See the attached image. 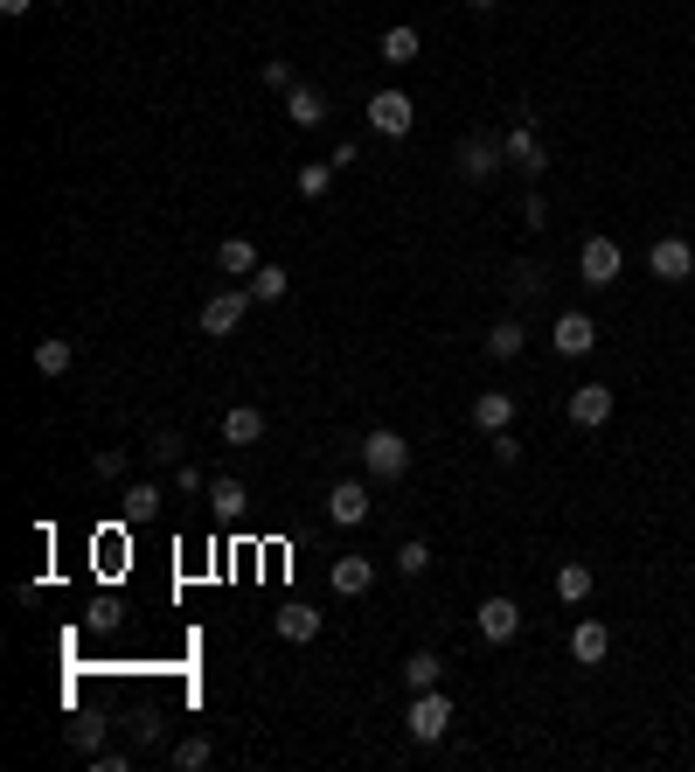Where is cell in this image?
<instances>
[{"mask_svg":"<svg viewBox=\"0 0 695 772\" xmlns=\"http://www.w3.org/2000/svg\"><path fill=\"white\" fill-rule=\"evenodd\" d=\"M362 474L369 480H403L410 474V439H403V431H390V425L369 431V439H362Z\"/></svg>","mask_w":695,"mask_h":772,"instance_id":"cell-1","label":"cell"},{"mask_svg":"<svg viewBox=\"0 0 695 772\" xmlns=\"http://www.w3.org/2000/svg\"><path fill=\"white\" fill-rule=\"evenodd\" d=\"M403 731L418 738V744H439L452 731V697L446 689H410V717H403Z\"/></svg>","mask_w":695,"mask_h":772,"instance_id":"cell-2","label":"cell"},{"mask_svg":"<svg viewBox=\"0 0 695 772\" xmlns=\"http://www.w3.org/2000/svg\"><path fill=\"white\" fill-rule=\"evenodd\" d=\"M251 293L244 286H223V293H209V299H202V334H209V342H229V334H237L244 327V314H251Z\"/></svg>","mask_w":695,"mask_h":772,"instance_id":"cell-3","label":"cell"},{"mask_svg":"<svg viewBox=\"0 0 695 772\" xmlns=\"http://www.w3.org/2000/svg\"><path fill=\"white\" fill-rule=\"evenodd\" d=\"M620 272H626V251L612 244V237H584V251H578V278L584 286H620Z\"/></svg>","mask_w":695,"mask_h":772,"instance_id":"cell-4","label":"cell"},{"mask_svg":"<svg viewBox=\"0 0 695 772\" xmlns=\"http://www.w3.org/2000/svg\"><path fill=\"white\" fill-rule=\"evenodd\" d=\"M647 272L661 278V286H682V278H695V244L688 237H654L647 244Z\"/></svg>","mask_w":695,"mask_h":772,"instance_id":"cell-5","label":"cell"},{"mask_svg":"<svg viewBox=\"0 0 695 772\" xmlns=\"http://www.w3.org/2000/svg\"><path fill=\"white\" fill-rule=\"evenodd\" d=\"M410 125H418V105H410V91H376V98H369V133L403 140Z\"/></svg>","mask_w":695,"mask_h":772,"instance_id":"cell-6","label":"cell"},{"mask_svg":"<svg viewBox=\"0 0 695 772\" xmlns=\"http://www.w3.org/2000/svg\"><path fill=\"white\" fill-rule=\"evenodd\" d=\"M501 161H508V146L494 133H467L459 140V174H467V182H494Z\"/></svg>","mask_w":695,"mask_h":772,"instance_id":"cell-7","label":"cell"},{"mask_svg":"<svg viewBox=\"0 0 695 772\" xmlns=\"http://www.w3.org/2000/svg\"><path fill=\"white\" fill-rule=\"evenodd\" d=\"M501 146H508V161L529 174V182H543V167H550V153H543V140H535V125L529 119H514L508 133H501Z\"/></svg>","mask_w":695,"mask_h":772,"instance_id":"cell-8","label":"cell"},{"mask_svg":"<svg viewBox=\"0 0 695 772\" xmlns=\"http://www.w3.org/2000/svg\"><path fill=\"white\" fill-rule=\"evenodd\" d=\"M514 633H522V606L501 599V591H494V599H480V640H487V648H508Z\"/></svg>","mask_w":695,"mask_h":772,"instance_id":"cell-9","label":"cell"},{"mask_svg":"<svg viewBox=\"0 0 695 772\" xmlns=\"http://www.w3.org/2000/svg\"><path fill=\"white\" fill-rule=\"evenodd\" d=\"M550 342H556V355H571V363H578V355H591V348H599V321H591V314H578V306H571V314H556Z\"/></svg>","mask_w":695,"mask_h":772,"instance_id":"cell-10","label":"cell"},{"mask_svg":"<svg viewBox=\"0 0 695 772\" xmlns=\"http://www.w3.org/2000/svg\"><path fill=\"white\" fill-rule=\"evenodd\" d=\"M612 404H620V397H612L605 383H578V390H571V404H563V410H571V425H578V431H599V425L612 418Z\"/></svg>","mask_w":695,"mask_h":772,"instance_id":"cell-11","label":"cell"},{"mask_svg":"<svg viewBox=\"0 0 695 772\" xmlns=\"http://www.w3.org/2000/svg\"><path fill=\"white\" fill-rule=\"evenodd\" d=\"M327 515H334L341 529L369 522V480H334V487H327Z\"/></svg>","mask_w":695,"mask_h":772,"instance_id":"cell-12","label":"cell"},{"mask_svg":"<svg viewBox=\"0 0 695 772\" xmlns=\"http://www.w3.org/2000/svg\"><path fill=\"white\" fill-rule=\"evenodd\" d=\"M605 654H612V627H605V620H578V627H571V661L599 668Z\"/></svg>","mask_w":695,"mask_h":772,"instance_id":"cell-13","label":"cell"},{"mask_svg":"<svg viewBox=\"0 0 695 772\" xmlns=\"http://www.w3.org/2000/svg\"><path fill=\"white\" fill-rule=\"evenodd\" d=\"M286 119L299 125V133L327 125V91H314V84H293V91H286Z\"/></svg>","mask_w":695,"mask_h":772,"instance_id":"cell-14","label":"cell"},{"mask_svg":"<svg viewBox=\"0 0 695 772\" xmlns=\"http://www.w3.org/2000/svg\"><path fill=\"white\" fill-rule=\"evenodd\" d=\"M473 425L487 431V439H494V431H508V425H514V397H508V390H480V397H473Z\"/></svg>","mask_w":695,"mask_h":772,"instance_id":"cell-15","label":"cell"},{"mask_svg":"<svg viewBox=\"0 0 695 772\" xmlns=\"http://www.w3.org/2000/svg\"><path fill=\"white\" fill-rule=\"evenodd\" d=\"M70 363H76L70 334H42V342H35V376H70Z\"/></svg>","mask_w":695,"mask_h":772,"instance_id":"cell-16","label":"cell"},{"mask_svg":"<svg viewBox=\"0 0 695 772\" xmlns=\"http://www.w3.org/2000/svg\"><path fill=\"white\" fill-rule=\"evenodd\" d=\"M522 348H529V327L514 321V314L487 327V355H494V363H514V355H522Z\"/></svg>","mask_w":695,"mask_h":772,"instance_id":"cell-17","label":"cell"},{"mask_svg":"<svg viewBox=\"0 0 695 772\" xmlns=\"http://www.w3.org/2000/svg\"><path fill=\"white\" fill-rule=\"evenodd\" d=\"M265 439V410H251V404H237L223 418V446H257Z\"/></svg>","mask_w":695,"mask_h":772,"instance_id":"cell-18","label":"cell"},{"mask_svg":"<svg viewBox=\"0 0 695 772\" xmlns=\"http://www.w3.org/2000/svg\"><path fill=\"white\" fill-rule=\"evenodd\" d=\"M369 585H376V563L369 557H341V563H334V591H341V599H362Z\"/></svg>","mask_w":695,"mask_h":772,"instance_id":"cell-19","label":"cell"},{"mask_svg":"<svg viewBox=\"0 0 695 772\" xmlns=\"http://www.w3.org/2000/svg\"><path fill=\"white\" fill-rule=\"evenodd\" d=\"M418 29H410V21H397V29H382V63L390 70H403V63H418Z\"/></svg>","mask_w":695,"mask_h":772,"instance_id":"cell-20","label":"cell"},{"mask_svg":"<svg viewBox=\"0 0 695 772\" xmlns=\"http://www.w3.org/2000/svg\"><path fill=\"white\" fill-rule=\"evenodd\" d=\"M278 640H293V648L320 640V612L314 606H286V612H278Z\"/></svg>","mask_w":695,"mask_h":772,"instance_id":"cell-21","label":"cell"},{"mask_svg":"<svg viewBox=\"0 0 695 772\" xmlns=\"http://www.w3.org/2000/svg\"><path fill=\"white\" fill-rule=\"evenodd\" d=\"M286 286H293V278H286V265H257V272L244 278V293H251L257 306H272V299H286Z\"/></svg>","mask_w":695,"mask_h":772,"instance_id":"cell-22","label":"cell"},{"mask_svg":"<svg viewBox=\"0 0 695 772\" xmlns=\"http://www.w3.org/2000/svg\"><path fill=\"white\" fill-rule=\"evenodd\" d=\"M216 272H223V278H251V272H257V251H251L244 237H223V244H216Z\"/></svg>","mask_w":695,"mask_h":772,"instance_id":"cell-23","label":"cell"},{"mask_svg":"<svg viewBox=\"0 0 695 772\" xmlns=\"http://www.w3.org/2000/svg\"><path fill=\"white\" fill-rule=\"evenodd\" d=\"M244 501H251V495H244V480H229V474H216V480H209V508L223 515V522H237Z\"/></svg>","mask_w":695,"mask_h":772,"instance_id":"cell-24","label":"cell"},{"mask_svg":"<svg viewBox=\"0 0 695 772\" xmlns=\"http://www.w3.org/2000/svg\"><path fill=\"white\" fill-rule=\"evenodd\" d=\"M591 585H599V578H591V563H563V571H556V599L563 606H584Z\"/></svg>","mask_w":695,"mask_h":772,"instance_id":"cell-25","label":"cell"},{"mask_svg":"<svg viewBox=\"0 0 695 772\" xmlns=\"http://www.w3.org/2000/svg\"><path fill=\"white\" fill-rule=\"evenodd\" d=\"M439 676H446V661H439V654H431V648L403 661V682H410V689H439Z\"/></svg>","mask_w":695,"mask_h":772,"instance_id":"cell-26","label":"cell"},{"mask_svg":"<svg viewBox=\"0 0 695 772\" xmlns=\"http://www.w3.org/2000/svg\"><path fill=\"white\" fill-rule=\"evenodd\" d=\"M397 571H403V578H425V571H431V544H425V536H410V544L397 550Z\"/></svg>","mask_w":695,"mask_h":772,"instance_id":"cell-27","label":"cell"},{"mask_svg":"<svg viewBox=\"0 0 695 772\" xmlns=\"http://www.w3.org/2000/svg\"><path fill=\"white\" fill-rule=\"evenodd\" d=\"M209 759H216V744H209V738H182V744H174V765H182V772H202Z\"/></svg>","mask_w":695,"mask_h":772,"instance_id":"cell-28","label":"cell"},{"mask_svg":"<svg viewBox=\"0 0 695 772\" xmlns=\"http://www.w3.org/2000/svg\"><path fill=\"white\" fill-rule=\"evenodd\" d=\"M327 189H334V161H327V167H320V161H306V167H299V195H306V202H320Z\"/></svg>","mask_w":695,"mask_h":772,"instance_id":"cell-29","label":"cell"},{"mask_svg":"<svg viewBox=\"0 0 695 772\" xmlns=\"http://www.w3.org/2000/svg\"><path fill=\"white\" fill-rule=\"evenodd\" d=\"M70 744H76V752H105V724H91V717H76V724H70Z\"/></svg>","mask_w":695,"mask_h":772,"instance_id":"cell-30","label":"cell"},{"mask_svg":"<svg viewBox=\"0 0 695 772\" xmlns=\"http://www.w3.org/2000/svg\"><path fill=\"white\" fill-rule=\"evenodd\" d=\"M293 84H299V77H293V63H286V57H265V91H278V98H286Z\"/></svg>","mask_w":695,"mask_h":772,"instance_id":"cell-31","label":"cell"},{"mask_svg":"<svg viewBox=\"0 0 695 772\" xmlns=\"http://www.w3.org/2000/svg\"><path fill=\"white\" fill-rule=\"evenodd\" d=\"M535 286H543V272H535V265H514V272H508V293H514V299H535Z\"/></svg>","mask_w":695,"mask_h":772,"instance_id":"cell-32","label":"cell"},{"mask_svg":"<svg viewBox=\"0 0 695 772\" xmlns=\"http://www.w3.org/2000/svg\"><path fill=\"white\" fill-rule=\"evenodd\" d=\"M487 446H494V459H501V467H514V459H522V439H514V425H508V431H494Z\"/></svg>","mask_w":695,"mask_h":772,"instance_id":"cell-33","label":"cell"},{"mask_svg":"<svg viewBox=\"0 0 695 772\" xmlns=\"http://www.w3.org/2000/svg\"><path fill=\"white\" fill-rule=\"evenodd\" d=\"M91 772H133V752H91Z\"/></svg>","mask_w":695,"mask_h":772,"instance_id":"cell-34","label":"cell"},{"mask_svg":"<svg viewBox=\"0 0 695 772\" xmlns=\"http://www.w3.org/2000/svg\"><path fill=\"white\" fill-rule=\"evenodd\" d=\"M91 467H98V480H119L125 474V453H91Z\"/></svg>","mask_w":695,"mask_h":772,"instance_id":"cell-35","label":"cell"},{"mask_svg":"<svg viewBox=\"0 0 695 772\" xmlns=\"http://www.w3.org/2000/svg\"><path fill=\"white\" fill-rule=\"evenodd\" d=\"M153 501H161V487H153V480H146V487H133V495H125V508H133V515H153Z\"/></svg>","mask_w":695,"mask_h":772,"instance_id":"cell-36","label":"cell"},{"mask_svg":"<svg viewBox=\"0 0 695 772\" xmlns=\"http://www.w3.org/2000/svg\"><path fill=\"white\" fill-rule=\"evenodd\" d=\"M459 8H467V14H494L501 0H459Z\"/></svg>","mask_w":695,"mask_h":772,"instance_id":"cell-37","label":"cell"},{"mask_svg":"<svg viewBox=\"0 0 695 772\" xmlns=\"http://www.w3.org/2000/svg\"><path fill=\"white\" fill-rule=\"evenodd\" d=\"M29 8H35V0H0V14H8V21H14V14H29Z\"/></svg>","mask_w":695,"mask_h":772,"instance_id":"cell-38","label":"cell"},{"mask_svg":"<svg viewBox=\"0 0 695 772\" xmlns=\"http://www.w3.org/2000/svg\"><path fill=\"white\" fill-rule=\"evenodd\" d=\"M49 8H57V0H49Z\"/></svg>","mask_w":695,"mask_h":772,"instance_id":"cell-39","label":"cell"}]
</instances>
